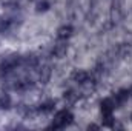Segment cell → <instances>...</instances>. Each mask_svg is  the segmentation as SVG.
I'll list each match as a JSON object with an SVG mask.
<instances>
[{"instance_id": "obj_1", "label": "cell", "mask_w": 132, "mask_h": 131, "mask_svg": "<svg viewBox=\"0 0 132 131\" xmlns=\"http://www.w3.org/2000/svg\"><path fill=\"white\" fill-rule=\"evenodd\" d=\"M72 119L74 116L71 114V111L68 110H63V111H59L55 116H54V120L51 123V128L54 130H62V128H66L72 123Z\"/></svg>"}, {"instance_id": "obj_2", "label": "cell", "mask_w": 132, "mask_h": 131, "mask_svg": "<svg viewBox=\"0 0 132 131\" xmlns=\"http://www.w3.org/2000/svg\"><path fill=\"white\" fill-rule=\"evenodd\" d=\"M114 108H115V103H114L112 99H104V100L101 102V114H103V119H104L106 122H111Z\"/></svg>"}, {"instance_id": "obj_3", "label": "cell", "mask_w": 132, "mask_h": 131, "mask_svg": "<svg viewBox=\"0 0 132 131\" xmlns=\"http://www.w3.org/2000/svg\"><path fill=\"white\" fill-rule=\"evenodd\" d=\"M129 97V91H126V90H121L118 94H115V99H112L114 100V103L115 105H123L126 100Z\"/></svg>"}, {"instance_id": "obj_4", "label": "cell", "mask_w": 132, "mask_h": 131, "mask_svg": "<svg viewBox=\"0 0 132 131\" xmlns=\"http://www.w3.org/2000/svg\"><path fill=\"white\" fill-rule=\"evenodd\" d=\"M69 34H71V26H66V28H62V30H60L59 37H60V39H65V37H69Z\"/></svg>"}, {"instance_id": "obj_5", "label": "cell", "mask_w": 132, "mask_h": 131, "mask_svg": "<svg viewBox=\"0 0 132 131\" xmlns=\"http://www.w3.org/2000/svg\"><path fill=\"white\" fill-rule=\"evenodd\" d=\"M45 9H48V3L46 2H43V3L38 5V11H45Z\"/></svg>"}]
</instances>
